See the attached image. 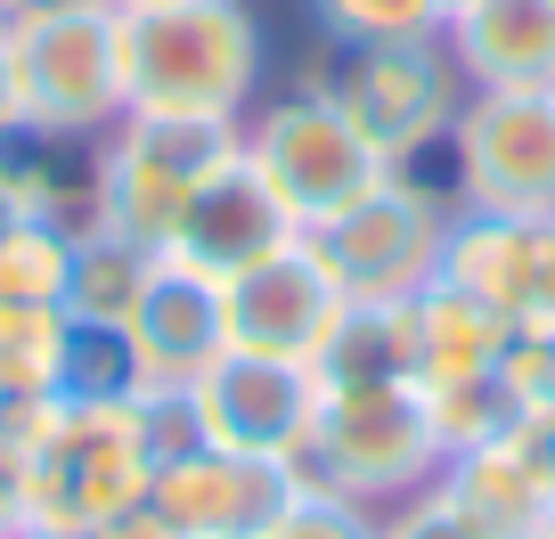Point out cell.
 Returning <instances> with one entry per match:
<instances>
[{
	"mask_svg": "<svg viewBox=\"0 0 555 539\" xmlns=\"http://www.w3.org/2000/svg\"><path fill=\"white\" fill-rule=\"evenodd\" d=\"M82 539H180V531L164 523V506H156V499H131V506H115L106 523H90Z\"/></svg>",
	"mask_w": 555,
	"mask_h": 539,
	"instance_id": "obj_28",
	"label": "cell"
},
{
	"mask_svg": "<svg viewBox=\"0 0 555 539\" xmlns=\"http://www.w3.org/2000/svg\"><path fill=\"white\" fill-rule=\"evenodd\" d=\"M441 41L466 90H555V0H466Z\"/></svg>",
	"mask_w": 555,
	"mask_h": 539,
	"instance_id": "obj_17",
	"label": "cell"
},
{
	"mask_svg": "<svg viewBox=\"0 0 555 539\" xmlns=\"http://www.w3.org/2000/svg\"><path fill=\"white\" fill-rule=\"evenodd\" d=\"M237 140H245V115H147V106H122L99 131V229L164 254L180 205L237 156Z\"/></svg>",
	"mask_w": 555,
	"mask_h": 539,
	"instance_id": "obj_3",
	"label": "cell"
},
{
	"mask_svg": "<svg viewBox=\"0 0 555 539\" xmlns=\"http://www.w3.org/2000/svg\"><path fill=\"white\" fill-rule=\"evenodd\" d=\"M457 9H466V0H441V17H457Z\"/></svg>",
	"mask_w": 555,
	"mask_h": 539,
	"instance_id": "obj_36",
	"label": "cell"
},
{
	"mask_svg": "<svg viewBox=\"0 0 555 539\" xmlns=\"http://www.w3.org/2000/svg\"><path fill=\"white\" fill-rule=\"evenodd\" d=\"M531 441H539V458H547V474H555V418H531Z\"/></svg>",
	"mask_w": 555,
	"mask_h": 539,
	"instance_id": "obj_32",
	"label": "cell"
},
{
	"mask_svg": "<svg viewBox=\"0 0 555 539\" xmlns=\"http://www.w3.org/2000/svg\"><path fill=\"white\" fill-rule=\"evenodd\" d=\"M499 376H506V393H515L522 425H531V418H555V328H515Z\"/></svg>",
	"mask_w": 555,
	"mask_h": 539,
	"instance_id": "obj_25",
	"label": "cell"
},
{
	"mask_svg": "<svg viewBox=\"0 0 555 539\" xmlns=\"http://www.w3.org/2000/svg\"><path fill=\"white\" fill-rule=\"evenodd\" d=\"M122 106L147 115H245L261 90V17L245 0H164L115 17Z\"/></svg>",
	"mask_w": 555,
	"mask_h": 539,
	"instance_id": "obj_2",
	"label": "cell"
},
{
	"mask_svg": "<svg viewBox=\"0 0 555 539\" xmlns=\"http://www.w3.org/2000/svg\"><path fill=\"white\" fill-rule=\"evenodd\" d=\"M450 172L466 213H555V90H466L450 123Z\"/></svg>",
	"mask_w": 555,
	"mask_h": 539,
	"instance_id": "obj_9",
	"label": "cell"
},
{
	"mask_svg": "<svg viewBox=\"0 0 555 539\" xmlns=\"http://www.w3.org/2000/svg\"><path fill=\"white\" fill-rule=\"evenodd\" d=\"M425 409H434V434H441V458L474 450V441H499L522 425L515 393H506V376L490 368V376H457V384H425Z\"/></svg>",
	"mask_w": 555,
	"mask_h": 539,
	"instance_id": "obj_23",
	"label": "cell"
},
{
	"mask_svg": "<svg viewBox=\"0 0 555 539\" xmlns=\"http://www.w3.org/2000/svg\"><path fill=\"white\" fill-rule=\"evenodd\" d=\"M376 539H490V531H474V523L457 515L450 490L425 483V490H409L400 506H384V515H376Z\"/></svg>",
	"mask_w": 555,
	"mask_h": 539,
	"instance_id": "obj_27",
	"label": "cell"
},
{
	"mask_svg": "<svg viewBox=\"0 0 555 539\" xmlns=\"http://www.w3.org/2000/svg\"><path fill=\"white\" fill-rule=\"evenodd\" d=\"M450 213H457V196H441L434 180L384 172L367 196H351L344 213H327L302 238L327 261V279L344 286V303H416L441 279Z\"/></svg>",
	"mask_w": 555,
	"mask_h": 539,
	"instance_id": "obj_6",
	"label": "cell"
},
{
	"mask_svg": "<svg viewBox=\"0 0 555 539\" xmlns=\"http://www.w3.org/2000/svg\"><path fill=\"white\" fill-rule=\"evenodd\" d=\"M25 221V205H17V189H9V180H0V238H9V229Z\"/></svg>",
	"mask_w": 555,
	"mask_h": 539,
	"instance_id": "obj_31",
	"label": "cell"
},
{
	"mask_svg": "<svg viewBox=\"0 0 555 539\" xmlns=\"http://www.w3.org/2000/svg\"><path fill=\"white\" fill-rule=\"evenodd\" d=\"M189 418L212 450H245V458H286L311 441L319 418V376L302 360H270V351H237L229 344L205 376L189 384Z\"/></svg>",
	"mask_w": 555,
	"mask_h": 539,
	"instance_id": "obj_10",
	"label": "cell"
},
{
	"mask_svg": "<svg viewBox=\"0 0 555 539\" xmlns=\"http://www.w3.org/2000/svg\"><path fill=\"white\" fill-rule=\"evenodd\" d=\"M434 483L450 490L457 515H466L474 531H490V539H547L555 531V474H547V458H539L531 425L441 458Z\"/></svg>",
	"mask_w": 555,
	"mask_h": 539,
	"instance_id": "obj_16",
	"label": "cell"
},
{
	"mask_svg": "<svg viewBox=\"0 0 555 539\" xmlns=\"http://www.w3.org/2000/svg\"><path fill=\"white\" fill-rule=\"evenodd\" d=\"M147 270H156L147 245H122V238H106V229H82V245H74V279H66V311L99 319V328H122V311L139 303Z\"/></svg>",
	"mask_w": 555,
	"mask_h": 539,
	"instance_id": "obj_21",
	"label": "cell"
},
{
	"mask_svg": "<svg viewBox=\"0 0 555 539\" xmlns=\"http://www.w3.org/2000/svg\"><path fill=\"white\" fill-rule=\"evenodd\" d=\"M547 539H555V531H547Z\"/></svg>",
	"mask_w": 555,
	"mask_h": 539,
	"instance_id": "obj_39",
	"label": "cell"
},
{
	"mask_svg": "<svg viewBox=\"0 0 555 539\" xmlns=\"http://www.w3.org/2000/svg\"><path fill=\"white\" fill-rule=\"evenodd\" d=\"M17 539H57V531H17Z\"/></svg>",
	"mask_w": 555,
	"mask_h": 539,
	"instance_id": "obj_37",
	"label": "cell"
},
{
	"mask_svg": "<svg viewBox=\"0 0 555 539\" xmlns=\"http://www.w3.org/2000/svg\"><path fill=\"white\" fill-rule=\"evenodd\" d=\"M74 245H82V229L25 213V221L0 238V303H57V311H66Z\"/></svg>",
	"mask_w": 555,
	"mask_h": 539,
	"instance_id": "obj_22",
	"label": "cell"
},
{
	"mask_svg": "<svg viewBox=\"0 0 555 539\" xmlns=\"http://www.w3.org/2000/svg\"><path fill=\"white\" fill-rule=\"evenodd\" d=\"M295 490H302V474L286 466V458H245V450L196 441V450H180V458L156 466L147 499L164 506V523H172L180 539H261L286 515Z\"/></svg>",
	"mask_w": 555,
	"mask_h": 539,
	"instance_id": "obj_11",
	"label": "cell"
},
{
	"mask_svg": "<svg viewBox=\"0 0 555 539\" xmlns=\"http://www.w3.org/2000/svg\"><path fill=\"white\" fill-rule=\"evenodd\" d=\"M106 9H115V17H122V9H164V0H106Z\"/></svg>",
	"mask_w": 555,
	"mask_h": 539,
	"instance_id": "obj_34",
	"label": "cell"
},
{
	"mask_svg": "<svg viewBox=\"0 0 555 539\" xmlns=\"http://www.w3.org/2000/svg\"><path fill=\"white\" fill-rule=\"evenodd\" d=\"M9 57H17V106L41 131L99 140L122 115V57H115V9L106 0L9 17Z\"/></svg>",
	"mask_w": 555,
	"mask_h": 539,
	"instance_id": "obj_8",
	"label": "cell"
},
{
	"mask_svg": "<svg viewBox=\"0 0 555 539\" xmlns=\"http://www.w3.org/2000/svg\"><path fill=\"white\" fill-rule=\"evenodd\" d=\"M319 393H384V384H416V319L409 303H351L335 319L327 351L311 360Z\"/></svg>",
	"mask_w": 555,
	"mask_h": 539,
	"instance_id": "obj_19",
	"label": "cell"
},
{
	"mask_svg": "<svg viewBox=\"0 0 555 539\" xmlns=\"http://www.w3.org/2000/svg\"><path fill=\"white\" fill-rule=\"evenodd\" d=\"M311 25L327 34V50L344 41H425L441 34V0H311Z\"/></svg>",
	"mask_w": 555,
	"mask_h": 539,
	"instance_id": "obj_24",
	"label": "cell"
},
{
	"mask_svg": "<svg viewBox=\"0 0 555 539\" xmlns=\"http://www.w3.org/2000/svg\"><path fill=\"white\" fill-rule=\"evenodd\" d=\"M245 164L270 180V196L295 213V229H319L327 213H344L351 196H367L392 164L344 123V106L327 99L319 82L286 90V99L245 106Z\"/></svg>",
	"mask_w": 555,
	"mask_h": 539,
	"instance_id": "obj_7",
	"label": "cell"
},
{
	"mask_svg": "<svg viewBox=\"0 0 555 539\" xmlns=\"http://www.w3.org/2000/svg\"><path fill=\"white\" fill-rule=\"evenodd\" d=\"M9 450H17L25 483V531L82 539L90 523H106L115 506L147 499L156 483V450L139 434V400H17L9 409Z\"/></svg>",
	"mask_w": 555,
	"mask_h": 539,
	"instance_id": "obj_1",
	"label": "cell"
},
{
	"mask_svg": "<svg viewBox=\"0 0 555 539\" xmlns=\"http://www.w3.org/2000/svg\"><path fill=\"white\" fill-rule=\"evenodd\" d=\"M416 319V384H457V376H490L515 344V319H499L482 295L434 279L425 295L409 303Z\"/></svg>",
	"mask_w": 555,
	"mask_h": 539,
	"instance_id": "obj_18",
	"label": "cell"
},
{
	"mask_svg": "<svg viewBox=\"0 0 555 539\" xmlns=\"http://www.w3.org/2000/svg\"><path fill=\"white\" fill-rule=\"evenodd\" d=\"M66 328L57 303H0V400H50L66 376Z\"/></svg>",
	"mask_w": 555,
	"mask_h": 539,
	"instance_id": "obj_20",
	"label": "cell"
},
{
	"mask_svg": "<svg viewBox=\"0 0 555 539\" xmlns=\"http://www.w3.org/2000/svg\"><path fill=\"white\" fill-rule=\"evenodd\" d=\"M311 82L344 106V123L392 172H416L434 147H450V123L466 106V74H457L441 34H425V41H344Z\"/></svg>",
	"mask_w": 555,
	"mask_h": 539,
	"instance_id": "obj_5",
	"label": "cell"
},
{
	"mask_svg": "<svg viewBox=\"0 0 555 539\" xmlns=\"http://www.w3.org/2000/svg\"><path fill=\"white\" fill-rule=\"evenodd\" d=\"M344 311L351 303H344V286L327 279V261L311 254V238H295L286 254H270L261 270H245V279L229 286V344L311 368Z\"/></svg>",
	"mask_w": 555,
	"mask_h": 539,
	"instance_id": "obj_14",
	"label": "cell"
},
{
	"mask_svg": "<svg viewBox=\"0 0 555 539\" xmlns=\"http://www.w3.org/2000/svg\"><path fill=\"white\" fill-rule=\"evenodd\" d=\"M41 9H74V0H9V17H41Z\"/></svg>",
	"mask_w": 555,
	"mask_h": 539,
	"instance_id": "obj_33",
	"label": "cell"
},
{
	"mask_svg": "<svg viewBox=\"0 0 555 539\" xmlns=\"http://www.w3.org/2000/svg\"><path fill=\"white\" fill-rule=\"evenodd\" d=\"M295 474L311 490L367 506H400L441 474V434L425 409V384H384V393H319L311 441L295 450Z\"/></svg>",
	"mask_w": 555,
	"mask_h": 539,
	"instance_id": "obj_4",
	"label": "cell"
},
{
	"mask_svg": "<svg viewBox=\"0 0 555 539\" xmlns=\"http://www.w3.org/2000/svg\"><path fill=\"white\" fill-rule=\"evenodd\" d=\"M25 531V483H17V450L0 441V539Z\"/></svg>",
	"mask_w": 555,
	"mask_h": 539,
	"instance_id": "obj_29",
	"label": "cell"
},
{
	"mask_svg": "<svg viewBox=\"0 0 555 539\" xmlns=\"http://www.w3.org/2000/svg\"><path fill=\"white\" fill-rule=\"evenodd\" d=\"M261 539H376V515L351 499H335V490H311L302 483L295 499H286V515L270 523Z\"/></svg>",
	"mask_w": 555,
	"mask_h": 539,
	"instance_id": "obj_26",
	"label": "cell"
},
{
	"mask_svg": "<svg viewBox=\"0 0 555 539\" xmlns=\"http://www.w3.org/2000/svg\"><path fill=\"white\" fill-rule=\"evenodd\" d=\"M25 106H17V57H9V25H0V131H17Z\"/></svg>",
	"mask_w": 555,
	"mask_h": 539,
	"instance_id": "obj_30",
	"label": "cell"
},
{
	"mask_svg": "<svg viewBox=\"0 0 555 539\" xmlns=\"http://www.w3.org/2000/svg\"><path fill=\"white\" fill-rule=\"evenodd\" d=\"M441 279L482 295L515 328H555V213L522 221V213H450V245H441Z\"/></svg>",
	"mask_w": 555,
	"mask_h": 539,
	"instance_id": "obj_13",
	"label": "cell"
},
{
	"mask_svg": "<svg viewBox=\"0 0 555 539\" xmlns=\"http://www.w3.org/2000/svg\"><path fill=\"white\" fill-rule=\"evenodd\" d=\"M122 344L139 360V384H196L229 351V286L156 254L139 303L122 311Z\"/></svg>",
	"mask_w": 555,
	"mask_h": 539,
	"instance_id": "obj_15",
	"label": "cell"
},
{
	"mask_svg": "<svg viewBox=\"0 0 555 539\" xmlns=\"http://www.w3.org/2000/svg\"><path fill=\"white\" fill-rule=\"evenodd\" d=\"M295 238H302L295 213L278 205L270 180H261L254 164H245V147H237V156L180 205L172 238H164V261H180V270H196V279H212V286H237L245 270H261V261L286 254Z\"/></svg>",
	"mask_w": 555,
	"mask_h": 539,
	"instance_id": "obj_12",
	"label": "cell"
},
{
	"mask_svg": "<svg viewBox=\"0 0 555 539\" xmlns=\"http://www.w3.org/2000/svg\"><path fill=\"white\" fill-rule=\"evenodd\" d=\"M9 409H17V400H0V434H9Z\"/></svg>",
	"mask_w": 555,
	"mask_h": 539,
	"instance_id": "obj_35",
	"label": "cell"
},
{
	"mask_svg": "<svg viewBox=\"0 0 555 539\" xmlns=\"http://www.w3.org/2000/svg\"><path fill=\"white\" fill-rule=\"evenodd\" d=\"M0 25H9V0H0Z\"/></svg>",
	"mask_w": 555,
	"mask_h": 539,
	"instance_id": "obj_38",
	"label": "cell"
}]
</instances>
